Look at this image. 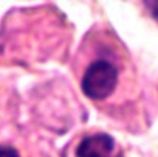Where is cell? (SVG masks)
<instances>
[{
	"mask_svg": "<svg viewBox=\"0 0 158 157\" xmlns=\"http://www.w3.org/2000/svg\"><path fill=\"white\" fill-rule=\"evenodd\" d=\"M0 157H20V154H19V151L16 148L2 145L0 146Z\"/></svg>",
	"mask_w": 158,
	"mask_h": 157,
	"instance_id": "cell-3",
	"label": "cell"
},
{
	"mask_svg": "<svg viewBox=\"0 0 158 157\" xmlns=\"http://www.w3.org/2000/svg\"><path fill=\"white\" fill-rule=\"evenodd\" d=\"M118 84V67L107 59L93 61L82 76V92L95 101L110 97Z\"/></svg>",
	"mask_w": 158,
	"mask_h": 157,
	"instance_id": "cell-1",
	"label": "cell"
},
{
	"mask_svg": "<svg viewBox=\"0 0 158 157\" xmlns=\"http://www.w3.org/2000/svg\"><path fill=\"white\" fill-rule=\"evenodd\" d=\"M144 5L152 14V17L158 20V2H144Z\"/></svg>",
	"mask_w": 158,
	"mask_h": 157,
	"instance_id": "cell-4",
	"label": "cell"
},
{
	"mask_svg": "<svg viewBox=\"0 0 158 157\" xmlns=\"http://www.w3.org/2000/svg\"><path fill=\"white\" fill-rule=\"evenodd\" d=\"M115 149L112 135L99 132L81 140L76 148V157H115Z\"/></svg>",
	"mask_w": 158,
	"mask_h": 157,
	"instance_id": "cell-2",
	"label": "cell"
}]
</instances>
